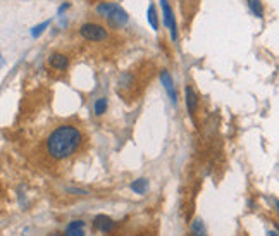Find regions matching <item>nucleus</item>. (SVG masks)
<instances>
[{
	"label": "nucleus",
	"mask_w": 279,
	"mask_h": 236,
	"mask_svg": "<svg viewBox=\"0 0 279 236\" xmlns=\"http://www.w3.org/2000/svg\"><path fill=\"white\" fill-rule=\"evenodd\" d=\"M83 141V135L76 126L62 124L55 128L47 138V154L55 160L69 159L71 155L76 154Z\"/></svg>",
	"instance_id": "nucleus-1"
},
{
	"label": "nucleus",
	"mask_w": 279,
	"mask_h": 236,
	"mask_svg": "<svg viewBox=\"0 0 279 236\" xmlns=\"http://www.w3.org/2000/svg\"><path fill=\"white\" fill-rule=\"evenodd\" d=\"M79 33L84 40L88 41H103L109 36L107 30L102 25H97V23H84V25L79 28Z\"/></svg>",
	"instance_id": "nucleus-2"
},
{
	"label": "nucleus",
	"mask_w": 279,
	"mask_h": 236,
	"mask_svg": "<svg viewBox=\"0 0 279 236\" xmlns=\"http://www.w3.org/2000/svg\"><path fill=\"white\" fill-rule=\"evenodd\" d=\"M105 17L112 28H121L127 23V14H126V11H122L119 6H114V9H112Z\"/></svg>",
	"instance_id": "nucleus-3"
},
{
	"label": "nucleus",
	"mask_w": 279,
	"mask_h": 236,
	"mask_svg": "<svg viewBox=\"0 0 279 236\" xmlns=\"http://www.w3.org/2000/svg\"><path fill=\"white\" fill-rule=\"evenodd\" d=\"M162 12H164V25L171 30V38L176 40L178 33H176V23H174V14L171 6L167 4V0H162Z\"/></svg>",
	"instance_id": "nucleus-4"
},
{
	"label": "nucleus",
	"mask_w": 279,
	"mask_h": 236,
	"mask_svg": "<svg viewBox=\"0 0 279 236\" xmlns=\"http://www.w3.org/2000/svg\"><path fill=\"white\" fill-rule=\"evenodd\" d=\"M160 81H162L164 88L167 90L169 97H171V102L174 103V105H176V103H178V95H176V90H174V83H173V78H171V74H169V71H165V69L160 71Z\"/></svg>",
	"instance_id": "nucleus-5"
},
{
	"label": "nucleus",
	"mask_w": 279,
	"mask_h": 236,
	"mask_svg": "<svg viewBox=\"0 0 279 236\" xmlns=\"http://www.w3.org/2000/svg\"><path fill=\"white\" fill-rule=\"evenodd\" d=\"M93 226H95L98 231H102V233H111V231L116 228V223L109 216L100 214L93 219Z\"/></svg>",
	"instance_id": "nucleus-6"
},
{
	"label": "nucleus",
	"mask_w": 279,
	"mask_h": 236,
	"mask_svg": "<svg viewBox=\"0 0 279 236\" xmlns=\"http://www.w3.org/2000/svg\"><path fill=\"white\" fill-rule=\"evenodd\" d=\"M49 66L57 71H64V69H68V66H69V57L64 54H59V52L57 54H52L49 57Z\"/></svg>",
	"instance_id": "nucleus-7"
},
{
	"label": "nucleus",
	"mask_w": 279,
	"mask_h": 236,
	"mask_svg": "<svg viewBox=\"0 0 279 236\" xmlns=\"http://www.w3.org/2000/svg\"><path fill=\"white\" fill-rule=\"evenodd\" d=\"M184 95H186V107H188V111H190L191 116H195L197 114V109H198V97H197L195 90H193L190 84L184 88Z\"/></svg>",
	"instance_id": "nucleus-8"
},
{
	"label": "nucleus",
	"mask_w": 279,
	"mask_h": 236,
	"mask_svg": "<svg viewBox=\"0 0 279 236\" xmlns=\"http://www.w3.org/2000/svg\"><path fill=\"white\" fill-rule=\"evenodd\" d=\"M84 223L83 221H71L68 229H66V234L64 236H84Z\"/></svg>",
	"instance_id": "nucleus-9"
},
{
	"label": "nucleus",
	"mask_w": 279,
	"mask_h": 236,
	"mask_svg": "<svg viewBox=\"0 0 279 236\" xmlns=\"http://www.w3.org/2000/svg\"><path fill=\"white\" fill-rule=\"evenodd\" d=\"M191 234L193 236H207L205 224H203L202 219H195L191 223Z\"/></svg>",
	"instance_id": "nucleus-10"
},
{
	"label": "nucleus",
	"mask_w": 279,
	"mask_h": 236,
	"mask_svg": "<svg viewBox=\"0 0 279 236\" xmlns=\"http://www.w3.org/2000/svg\"><path fill=\"white\" fill-rule=\"evenodd\" d=\"M146 188H148V181H146L145 178L136 179V181L131 183V190H133L135 193H138V195H143V193L146 191Z\"/></svg>",
	"instance_id": "nucleus-11"
},
{
	"label": "nucleus",
	"mask_w": 279,
	"mask_h": 236,
	"mask_svg": "<svg viewBox=\"0 0 279 236\" xmlns=\"http://www.w3.org/2000/svg\"><path fill=\"white\" fill-rule=\"evenodd\" d=\"M248 7H250V11L253 12V16H257V17L264 16V7H262V2H260V0H248Z\"/></svg>",
	"instance_id": "nucleus-12"
},
{
	"label": "nucleus",
	"mask_w": 279,
	"mask_h": 236,
	"mask_svg": "<svg viewBox=\"0 0 279 236\" xmlns=\"http://www.w3.org/2000/svg\"><path fill=\"white\" fill-rule=\"evenodd\" d=\"M105 111H107V98L102 97L95 102V114L102 116V114H105Z\"/></svg>",
	"instance_id": "nucleus-13"
},
{
	"label": "nucleus",
	"mask_w": 279,
	"mask_h": 236,
	"mask_svg": "<svg viewBox=\"0 0 279 236\" xmlns=\"http://www.w3.org/2000/svg\"><path fill=\"white\" fill-rule=\"evenodd\" d=\"M148 21H150V25H152L154 30H157L159 23H157V12H155V7L154 6L148 7Z\"/></svg>",
	"instance_id": "nucleus-14"
},
{
	"label": "nucleus",
	"mask_w": 279,
	"mask_h": 236,
	"mask_svg": "<svg viewBox=\"0 0 279 236\" xmlns=\"http://www.w3.org/2000/svg\"><path fill=\"white\" fill-rule=\"evenodd\" d=\"M114 6H116V4H100V6H98L97 11H98V14H100V16L105 17L107 14L111 12L112 9H114Z\"/></svg>",
	"instance_id": "nucleus-15"
},
{
	"label": "nucleus",
	"mask_w": 279,
	"mask_h": 236,
	"mask_svg": "<svg viewBox=\"0 0 279 236\" xmlns=\"http://www.w3.org/2000/svg\"><path fill=\"white\" fill-rule=\"evenodd\" d=\"M49 25H50V21H45V23H41L40 26H35V28H33V31H31V35H33V36H40L41 33L45 31V28L49 26Z\"/></svg>",
	"instance_id": "nucleus-16"
},
{
	"label": "nucleus",
	"mask_w": 279,
	"mask_h": 236,
	"mask_svg": "<svg viewBox=\"0 0 279 236\" xmlns=\"http://www.w3.org/2000/svg\"><path fill=\"white\" fill-rule=\"evenodd\" d=\"M49 236H62L60 233H52V234H49Z\"/></svg>",
	"instance_id": "nucleus-17"
},
{
	"label": "nucleus",
	"mask_w": 279,
	"mask_h": 236,
	"mask_svg": "<svg viewBox=\"0 0 279 236\" xmlns=\"http://www.w3.org/2000/svg\"><path fill=\"white\" fill-rule=\"evenodd\" d=\"M2 64H4V60H2V55H0V68H2Z\"/></svg>",
	"instance_id": "nucleus-18"
},
{
	"label": "nucleus",
	"mask_w": 279,
	"mask_h": 236,
	"mask_svg": "<svg viewBox=\"0 0 279 236\" xmlns=\"http://www.w3.org/2000/svg\"><path fill=\"white\" fill-rule=\"evenodd\" d=\"M271 236H277L276 233H274V231H272V233H271Z\"/></svg>",
	"instance_id": "nucleus-19"
}]
</instances>
